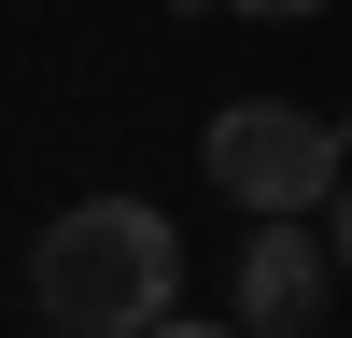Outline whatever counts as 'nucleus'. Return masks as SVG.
<instances>
[{
  "label": "nucleus",
  "instance_id": "obj_1",
  "mask_svg": "<svg viewBox=\"0 0 352 338\" xmlns=\"http://www.w3.org/2000/svg\"><path fill=\"white\" fill-rule=\"evenodd\" d=\"M169 282H184V240H169L155 197H85L28 240V310L56 338H141L169 324Z\"/></svg>",
  "mask_w": 352,
  "mask_h": 338
},
{
  "label": "nucleus",
  "instance_id": "obj_2",
  "mask_svg": "<svg viewBox=\"0 0 352 338\" xmlns=\"http://www.w3.org/2000/svg\"><path fill=\"white\" fill-rule=\"evenodd\" d=\"M352 141L338 127H310L296 99H226L212 113V141H197V169H212V197H240V212H324V197L352 183Z\"/></svg>",
  "mask_w": 352,
  "mask_h": 338
},
{
  "label": "nucleus",
  "instance_id": "obj_3",
  "mask_svg": "<svg viewBox=\"0 0 352 338\" xmlns=\"http://www.w3.org/2000/svg\"><path fill=\"white\" fill-rule=\"evenodd\" d=\"M338 282L352 268H338V240H310V212H254V240L226 254V310H240L254 338H310Z\"/></svg>",
  "mask_w": 352,
  "mask_h": 338
},
{
  "label": "nucleus",
  "instance_id": "obj_4",
  "mask_svg": "<svg viewBox=\"0 0 352 338\" xmlns=\"http://www.w3.org/2000/svg\"><path fill=\"white\" fill-rule=\"evenodd\" d=\"M141 338H254L240 310H226V324H197V310H169V324H141Z\"/></svg>",
  "mask_w": 352,
  "mask_h": 338
},
{
  "label": "nucleus",
  "instance_id": "obj_5",
  "mask_svg": "<svg viewBox=\"0 0 352 338\" xmlns=\"http://www.w3.org/2000/svg\"><path fill=\"white\" fill-rule=\"evenodd\" d=\"M324 240H338V268H352V183H338V197H324Z\"/></svg>",
  "mask_w": 352,
  "mask_h": 338
},
{
  "label": "nucleus",
  "instance_id": "obj_6",
  "mask_svg": "<svg viewBox=\"0 0 352 338\" xmlns=\"http://www.w3.org/2000/svg\"><path fill=\"white\" fill-rule=\"evenodd\" d=\"M226 14H324V0H226Z\"/></svg>",
  "mask_w": 352,
  "mask_h": 338
},
{
  "label": "nucleus",
  "instance_id": "obj_7",
  "mask_svg": "<svg viewBox=\"0 0 352 338\" xmlns=\"http://www.w3.org/2000/svg\"><path fill=\"white\" fill-rule=\"evenodd\" d=\"M310 338H324V324H310Z\"/></svg>",
  "mask_w": 352,
  "mask_h": 338
}]
</instances>
